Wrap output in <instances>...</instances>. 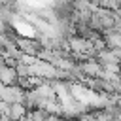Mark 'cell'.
Masks as SVG:
<instances>
[{
	"label": "cell",
	"mask_w": 121,
	"mask_h": 121,
	"mask_svg": "<svg viewBox=\"0 0 121 121\" xmlns=\"http://www.w3.org/2000/svg\"><path fill=\"white\" fill-rule=\"evenodd\" d=\"M0 83H2V85H15V83H17V72H15V66L4 64V66L0 68Z\"/></svg>",
	"instance_id": "1"
}]
</instances>
